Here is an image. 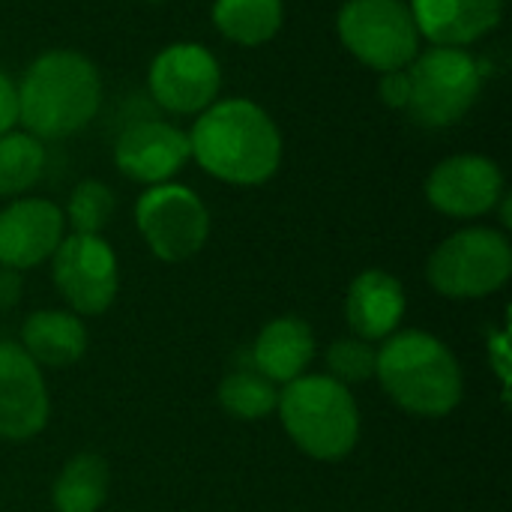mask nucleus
<instances>
[{"label": "nucleus", "instance_id": "obj_1", "mask_svg": "<svg viewBox=\"0 0 512 512\" xmlns=\"http://www.w3.org/2000/svg\"><path fill=\"white\" fill-rule=\"evenodd\" d=\"M189 135L192 159L222 183L261 186L282 162V135L273 117L249 99L213 102Z\"/></svg>", "mask_w": 512, "mask_h": 512}, {"label": "nucleus", "instance_id": "obj_2", "mask_svg": "<svg viewBox=\"0 0 512 512\" xmlns=\"http://www.w3.org/2000/svg\"><path fill=\"white\" fill-rule=\"evenodd\" d=\"M15 90L18 123L39 141H63L81 132L102 102L99 69L84 54L66 48L36 57Z\"/></svg>", "mask_w": 512, "mask_h": 512}, {"label": "nucleus", "instance_id": "obj_3", "mask_svg": "<svg viewBox=\"0 0 512 512\" xmlns=\"http://www.w3.org/2000/svg\"><path fill=\"white\" fill-rule=\"evenodd\" d=\"M375 375L405 411L417 417H444L462 402V372L444 342L408 330L378 351Z\"/></svg>", "mask_w": 512, "mask_h": 512}, {"label": "nucleus", "instance_id": "obj_4", "mask_svg": "<svg viewBox=\"0 0 512 512\" xmlns=\"http://www.w3.org/2000/svg\"><path fill=\"white\" fill-rule=\"evenodd\" d=\"M291 441L324 462L345 459L360 438L354 396L330 375H300L288 381L276 402Z\"/></svg>", "mask_w": 512, "mask_h": 512}, {"label": "nucleus", "instance_id": "obj_5", "mask_svg": "<svg viewBox=\"0 0 512 512\" xmlns=\"http://www.w3.org/2000/svg\"><path fill=\"white\" fill-rule=\"evenodd\" d=\"M411 96L405 114L426 129L456 126L483 90V69L465 48L432 45L408 66Z\"/></svg>", "mask_w": 512, "mask_h": 512}, {"label": "nucleus", "instance_id": "obj_6", "mask_svg": "<svg viewBox=\"0 0 512 512\" xmlns=\"http://www.w3.org/2000/svg\"><path fill=\"white\" fill-rule=\"evenodd\" d=\"M342 45L375 72L405 69L420 54V30L402 0H348L336 15Z\"/></svg>", "mask_w": 512, "mask_h": 512}, {"label": "nucleus", "instance_id": "obj_7", "mask_svg": "<svg viewBox=\"0 0 512 512\" xmlns=\"http://www.w3.org/2000/svg\"><path fill=\"white\" fill-rule=\"evenodd\" d=\"M426 273L444 297H486L510 279V240L495 228H465L432 252Z\"/></svg>", "mask_w": 512, "mask_h": 512}, {"label": "nucleus", "instance_id": "obj_8", "mask_svg": "<svg viewBox=\"0 0 512 512\" xmlns=\"http://www.w3.org/2000/svg\"><path fill=\"white\" fill-rule=\"evenodd\" d=\"M135 222L153 255L171 264L201 252L210 234V213L204 201L177 183L150 186L138 198Z\"/></svg>", "mask_w": 512, "mask_h": 512}, {"label": "nucleus", "instance_id": "obj_9", "mask_svg": "<svg viewBox=\"0 0 512 512\" xmlns=\"http://www.w3.org/2000/svg\"><path fill=\"white\" fill-rule=\"evenodd\" d=\"M147 90L171 114H201L222 90L219 60L198 42L165 45L147 69Z\"/></svg>", "mask_w": 512, "mask_h": 512}, {"label": "nucleus", "instance_id": "obj_10", "mask_svg": "<svg viewBox=\"0 0 512 512\" xmlns=\"http://www.w3.org/2000/svg\"><path fill=\"white\" fill-rule=\"evenodd\" d=\"M54 258V285L78 315H99L117 297V258L99 234L63 237Z\"/></svg>", "mask_w": 512, "mask_h": 512}, {"label": "nucleus", "instance_id": "obj_11", "mask_svg": "<svg viewBox=\"0 0 512 512\" xmlns=\"http://www.w3.org/2000/svg\"><path fill=\"white\" fill-rule=\"evenodd\" d=\"M426 198L438 213L474 219L504 198V174L498 162L477 153H459L438 162L426 180Z\"/></svg>", "mask_w": 512, "mask_h": 512}, {"label": "nucleus", "instance_id": "obj_12", "mask_svg": "<svg viewBox=\"0 0 512 512\" xmlns=\"http://www.w3.org/2000/svg\"><path fill=\"white\" fill-rule=\"evenodd\" d=\"M189 159V135L165 120H135L114 144V162L120 174L147 186L168 183Z\"/></svg>", "mask_w": 512, "mask_h": 512}, {"label": "nucleus", "instance_id": "obj_13", "mask_svg": "<svg viewBox=\"0 0 512 512\" xmlns=\"http://www.w3.org/2000/svg\"><path fill=\"white\" fill-rule=\"evenodd\" d=\"M48 420V390L42 372L21 345L0 342V438L27 441Z\"/></svg>", "mask_w": 512, "mask_h": 512}, {"label": "nucleus", "instance_id": "obj_14", "mask_svg": "<svg viewBox=\"0 0 512 512\" xmlns=\"http://www.w3.org/2000/svg\"><path fill=\"white\" fill-rule=\"evenodd\" d=\"M63 210L45 198H21L0 210V267L27 270L51 258L63 240Z\"/></svg>", "mask_w": 512, "mask_h": 512}, {"label": "nucleus", "instance_id": "obj_15", "mask_svg": "<svg viewBox=\"0 0 512 512\" xmlns=\"http://www.w3.org/2000/svg\"><path fill=\"white\" fill-rule=\"evenodd\" d=\"M411 15L432 45L465 48L492 33L504 18V0H411Z\"/></svg>", "mask_w": 512, "mask_h": 512}, {"label": "nucleus", "instance_id": "obj_16", "mask_svg": "<svg viewBox=\"0 0 512 512\" xmlns=\"http://www.w3.org/2000/svg\"><path fill=\"white\" fill-rule=\"evenodd\" d=\"M405 315V291L384 270H366L351 282L348 321L363 342L387 339Z\"/></svg>", "mask_w": 512, "mask_h": 512}, {"label": "nucleus", "instance_id": "obj_17", "mask_svg": "<svg viewBox=\"0 0 512 512\" xmlns=\"http://www.w3.org/2000/svg\"><path fill=\"white\" fill-rule=\"evenodd\" d=\"M312 357H315V339L309 324L300 318H279L261 330L252 351V366L261 375H267L273 384L276 381L288 384L303 375Z\"/></svg>", "mask_w": 512, "mask_h": 512}, {"label": "nucleus", "instance_id": "obj_18", "mask_svg": "<svg viewBox=\"0 0 512 512\" xmlns=\"http://www.w3.org/2000/svg\"><path fill=\"white\" fill-rule=\"evenodd\" d=\"M21 348L33 363L63 369L72 366L87 348V330L72 312H36L21 327Z\"/></svg>", "mask_w": 512, "mask_h": 512}, {"label": "nucleus", "instance_id": "obj_19", "mask_svg": "<svg viewBox=\"0 0 512 512\" xmlns=\"http://www.w3.org/2000/svg\"><path fill=\"white\" fill-rule=\"evenodd\" d=\"M285 21L282 0H216L213 24L216 30L246 48H258L270 42Z\"/></svg>", "mask_w": 512, "mask_h": 512}, {"label": "nucleus", "instance_id": "obj_20", "mask_svg": "<svg viewBox=\"0 0 512 512\" xmlns=\"http://www.w3.org/2000/svg\"><path fill=\"white\" fill-rule=\"evenodd\" d=\"M108 495V465L93 453L66 462L54 483V507L60 512H96Z\"/></svg>", "mask_w": 512, "mask_h": 512}, {"label": "nucleus", "instance_id": "obj_21", "mask_svg": "<svg viewBox=\"0 0 512 512\" xmlns=\"http://www.w3.org/2000/svg\"><path fill=\"white\" fill-rule=\"evenodd\" d=\"M45 171V147L30 132L0 135V195L27 192Z\"/></svg>", "mask_w": 512, "mask_h": 512}, {"label": "nucleus", "instance_id": "obj_22", "mask_svg": "<svg viewBox=\"0 0 512 512\" xmlns=\"http://www.w3.org/2000/svg\"><path fill=\"white\" fill-rule=\"evenodd\" d=\"M279 402L276 384L255 366H240L219 384V405L237 420H261Z\"/></svg>", "mask_w": 512, "mask_h": 512}, {"label": "nucleus", "instance_id": "obj_23", "mask_svg": "<svg viewBox=\"0 0 512 512\" xmlns=\"http://www.w3.org/2000/svg\"><path fill=\"white\" fill-rule=\"evenodd\" d=\"M117 210L114 192L99 180H84L69 195V210L63 219H69L75 234H99Z\"/></svg>", "mask_w": 512, "mask_h": 512}, {"label": "nucleus", "instance_id": "obj_24", "mask_svg": "<svg viewBox=\"0 0 512 512\" xmlns=\"http://www.w3.org/2000/svg\"><path fill=\"white\" fill-rule=\"evenodd\" d=\"M375 351L369 342L363 339H339L330 345L327 351V366H330V378H336L339 384H360L366 378L375 375Z\"/></svg>", "mask_w": 512, "mask_h": 512}, {"label": "nucleus", "instance_id": "obj_25", "mask_svg": "<svg viewBox=\"0 0 512 512\" xmlns=\"http://www.w3.org/2000/svg\"><path fill=\"white\" fill-rule=\"evenodd\" d=\"M378 93H381V99H384V105H387V108L405 111V108H408V96H411L408 72H405V69L384 72V75H381V84H378Z\"/></svg>", "mask_w": 512, "mask_h": 512}, {"label": "nucleus", "instance_id": "obj_26", "mask_svg": "<svg viewBox=\"0 0 512 512\" xmlns=\"http://www.w3.org/2000/svg\"><path fill=\"white\" fill-rule=\"evenodd\" d=\"M18 123V90L12 78L0 69V135L12 132Z\"/></svg>", "mask_w": 512, "mask_h": 512}, {"label": "nucleus", "instance_id": "obj_27", "mask_svg": "<svg viewBox=\"0 0 512 512\" xmlns=\"http://www.w3.org/2000/svg\"><path fill=\"white\" fill-rule=\"evenodd\" d=\"M21 273L12 267H0V312L12 309L21 300Z\"/></svg>", "mask_w": 512, "mask_h": 512}, {"label": "nucleus", "instance_id": "obj_28", "mask_svg": "<svg viewBox=\"0 0 512 512\" xmlns=\"http://www.w3.org/2000/svg\"><path fill=\"white\" fill-rule=\"evenodd\" d=\"M153 3H159V0H153Z\"/></svg>", "mask_w": 512, "mask_h": 512}]
</instances>
